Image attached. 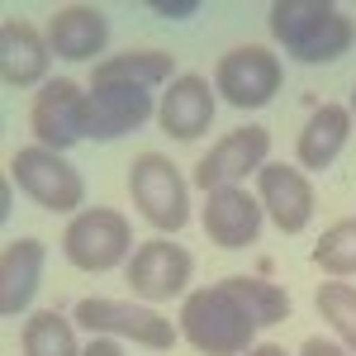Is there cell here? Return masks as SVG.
<instances>
[{
  "label": "cell",
  "mask_w": 356,
  "mask_h": 356,
  "mask_svg": "<svg viewBox=\"0 0 356 356\" xmlns=\"http://www.w3.org/2000/svg\"><path fill=\"white\" fill-rule=\"evenodd\" d=\"M271 38L300 62H337L356 43V24L332 0H275L266 10Z\"/></svg>",
  "instance_id": "1"
},
{
  "label": "cell",
  "mask_w": 356,
  "mask_h": 356,
  "mask_svg": "<svg viewBox=\"0 0 356 356\" xmlns=\"http://www.w3.org/2000/svg\"><path fill=\"white\" fill-rule=\"evenodd\" d=\"M181 337L200 356H247L257 337V318L243 309V300L228 285H204L181 304Z\"/></svg>",
  "instance_id": "2"
},
{
  "label": "cell",
  "mask_w": 356,
  "mask_h": 356,
  "mask_svg": "<svg viewBox=\"0 0 356 356\" xmlns=\"http://www.w3.org/2000/svg\"><path fill=\"white\" fill-rule=\"evenodd\" d=\"M129 195H134L138 214L152 223L157 233H181L191 223V186L176 171L171 157L162 152H138L129 166Z\"/></svg>",
  "instance_id": "3"
},
{
  "label": "cell",
  "mask_w": 356,
  "mask_h": 356,
  "mask_svg": "<svg viewBox=\"0 0 356 356\" xmlns=\"http://www.w3.org/2000/svg\"><path fill=\"white\" fill-rule=\"evenodd\" d=\"M62 252L76 271H114L134 257V228L119 209H81L62 228Z\"/></svg>",
  "instance_id": "4"
},
{
  "label": "cell",
  "mask_w": 356,
  "mask_h": 356,
  "mask_svg": "<svg viewBox=\"0 0 356 356\" xmlns=\"http://www.w3.org/2000/svg\"><path fill=\"white\" fill-rule=\"evenodd\" d=\"M10 181L48 214H72L86 200V181L76 176V166L67 162L62 152H48V147H19L10 157Z\"/></svg>",
  "instance_id": "5"
},
{
  "label": "cell",
  "mask_w": 356,
  "mask_h": 356,
  "mask_svg": "<svg viewBox=\"0 0 356 356\" xmlns=\"http://www.w3.org/2000/svg\"><path fill=\"white\" fill-rule=\"evenodd\" d=\"M280 81H285L280 57L271 48H261V43H243V48L223 53L219 67H214V90L233 110H261V105H271Z\"/></svg>",
  "instance_id": "6"
},
{
  "label": "cell",
  "mask_w": 356,
  "mask_h": 356,
  "mask_svg": "<svg viewBox=\"0 0 356 356\" xmlns=\"http://www.w3.org/2000/svg\"><path fill=\"white\" fill-rule=\"evenodd\" d=\"M76 323L86 332H100V337H129L138 347H152V352H171L176 347V323L162 318L152 304H129V300H81L76 304Z\"/></svg>",
  "instance_id": "7"
},
{
  "label": "cell",
  "mask_w": 356,
  "mask_h": 356,
  "mask_svg": "<svg viewBox=\"0 0 356 356\" xmlns=\"http://www.w3.org/2000/svg\"><path fill=\"white\" fill-rule=\"evenodd\" d=\"M29 129L38 138V147H48V152H67L86 143V90L67 76L43 81V90L29 105Z\"/></svg>",
  "instance_id": "8"
},
{
  "label": "cell",
  "mask_w": 356,
  "mask_h": 356,
  "mask_svg": "<svg viewBox=\"0 0 356 356\" xmlns=\"http://www.w3.org/2000/svg\"><path fill=\"white\" fill-rule=\"evenodd\" d=\"M191 275H195V257L181 243H166V238L138 243V252L129 257V290L147 304L186 295Z\"/></svg>",
  "instance_id": "9"
},
{
  "label": "cell",
  "mask_w": 356,
  "mask_h": 356,
  "mask_svg": "<svg viewBox=\"0 0 356 356\" xmlns=\"http://www.w3.org/2000/svg\"><path fill=\"white\" fill-rule=\"evenodd\" d=\"M266 152H271V134H266L261 124H243V129H233L228 138H219V143L200 157L195 186L204 195L219 191V186H243L252 171L266 166Z\"/></svg>",
  "instance_id": "10"
},
{
  "label": "cell",
  "mask_w": 356,
  "mask_h": 356,
  "mask_svg": "<svg viewBox=\"0 0 356 356\" xmlns=\"http://www.w3.org/2000/svg\"><path fill=\"white\" fill-rule=\"evenodd\" d=\"M152 114H157L152 90H138V86H90V95H86V138H95V143L124 138L134 129H143Z\"/></svg>",
  "instance_id": "11"
},
{
  "label": "cell",
  "mask_w": 356,
  "mask_h": 356,
  "mask_svg": "<svg viewBox=\"0 0 356 356\" xmlns=\"http://www.w3.org/2000/svg\"><path fill=\"white\" fill-rule=\"evenodd\" d=\"M257 200L261 209L271 214V223L280 233H304L309 219H314V186L300 166L285 162H266L257 171Z\"/></svg>",
  "instance_id": "12"
},
{
  "label": "cell",
  "mask_w": 356,
  "mask_h": 356,
  "mask_svg": "<svg viewBox=\"0 0 356 356\" xmlns=\"http://www.w3.org/2000/svg\"><path fill=\"white\" fill-rule=\"evenodd\" d=\"M261 200L247 195L243 186H219V191L204 195V233L209 243H219L223 252H238V247H252L257 233H261Z\"/></svg>",
  "instance_id": "13"
},
{
  "label": "cell",
  "mask_w": 356,
  "mask_h": 356,
  "mask_svg": "<svg viewBox=\"0 0 356 356\" xmlns=\"http://www.w3.org/2000/svg\"><path fill=\"white\" fill-rule=\"evenodd\" d=\"M157 124L176 143H195L214 124V81H204L200 72H181L166 86L162 105H157Z\"/></svg>",
  "instance_id": "14"
},
{
  "label": "cell",
  "mask_w": 356,
  "mask_h": 356,
  "mask_svg": "<svg viewBox=\"0 0 356 356\" xmlns=\"http://www.w3.org/2000/svg\"><path fill=\"white\" fill-rule=\"evenodd\" d=\"M48 33L29 24V19H5L0 24V76L10 90H29L48 76Z\"/></svg>",
  "instance_id": "15"
},
{
  "label": "cell",
  "mask_w": 356,
  "mask_h": 356,
  "mask_svg": "<svg viewBox=\"0 0 356 356\" xmlns=\"http://www.w3.org/2000/svg\"><path fill=\"white\" fill-rule=\"evenodd\" d=\"M110 43V24H105V10L95 5H62L48 19V48L67 62H90V57L105 53Z\"/></svg>",
  "instance_id": "16"
},
{
  "label": "cell",
  "mask_w": 356,
  "mask_h": 356,
  "mask_svg": "<svg viewBox=\"0 0 356 356\" xmlns=\"http://www.w3.org/2000/svg\"><path fill=\"white\" fill-rule=\"evenodd\" d=\"M43 257L48 247L38 238H15L0 252V314L5 318H19L33 295H38V280H43Z\"/></svg>",
  "instance_id": "17"
},
{
  "label": "cell",
  "mask_w": 356,
  "mask_h": 356,
  "mask_svg": "<svg viewBox=\"0 0 356 356\" xmlns=\"http://www.w3.org/2000/svg\"><path fill=\"white\" fill-rule=\"evenodd\" d=\"M171 86L176 81V57L162 48H129V53L100 57L90 67V86H138V90H152V86Z\"/></svg>",
  "instance_id": "18"
},
{
  "label": "cell",
  "mask_w": 356,
  "mask_h": 356,
  "mask_svg": "<svg viewBox=\"0 0 356 356\" xmlns=\"http://www.w3.org/2000/svg\"><path fill=\"white\" fill-rule=\"evenodd\" d=\"M347 138H352V110L347 105H318V110L309 114V124L300 129V143H295L300 166L328 171L337 162V152L347 147Z\"/></svg>",
  "instance_id": "19"
},
{
  "label": "cell",
  "mask_w": 356,
  "mask_h": 356,
  "mask_svg": "<svg viewBox=\"0 0 356 356\" xmlns=\"http://www.w3.org/2000/svg\"><path fill=\"white\" fill-rule=\"evenodd\" d=\"M19 347H24V356H81L72 323H67L62 314H53V309L29 314L24 332H19Z\"/></svg>",
  "instance_id": "20"
},
{
  "label": "cell",
  "mask_w": 356,
  "mask_h": 356,
  "mask_svg": "<svg viewBox=\"0 0 356 356\" xmlns=\"http://www.w3.org/2000/svg\"><path fill=\"white\" fill-rule=\"evenodd\" d=\"M223 285L243 300V309L257 318V328H271L290 318V295L271 285V280H257V275H223Z\"/></svg>",
  "instance_id": "21"
},
{
  "label": "cell",
  "mask_w": 356,
  "mask_h": 356,
  "mask_svg": "<svg viewBox=\"0 0 356 356\" xmlns=\"http://www.w3.org/2000/svg\"><path fill=\"white\" fill-rule=\"evenodd\" d=\"M314 266L328 271L332 280L356 275V214H352V219H337L328 233L314 243Z\"/></svg>",
  "instance_id": "22"
},
{
  "label": "cell",
  "mask_w": 356,
  "mask_h": 356,
  "mask_svg": "<svg viewBox=\"0 0 356 356\" xmlns=\"http://www.w3.org/2000/svg\"><path fill=\"white\" fill-rule=\"evenodd\" d=\"M314 304H318V314L332 323V332L356 352V285H347V280H323Z\"/></svg>",
  "instance_id": "23"
},
{
  "label": "cell",
  "mask_w": 356,
  "mask_h": 356,
  "mask_svg": "<svg viewBox=\"0 0 356 356\" xmlns=\"http://www.w3.org/2000/svg\"><path fill=\"white\" fill-rule=\"evenodd\" d=\"M152 10H157V15H166V19H186V15H195V10H200V0H171V5H166V0H152Z\"/></svg>",
  "instance_id": "24"
},
{
  "label": "cell",
  "mask_w": 356,
  "mask_h": 356,
  "mask_svg": "<svg viewBox=\"0 0 356 356\" xmlns=\"http://www.w3.org/2000/svg\"><path fill=\"white\" fill-rule=\"evenodd\" d=\"M81 356H129V352L119 347V337H90V347Z\"/></svg>",
  "instance_id": "25"
},
{
  "label": "cell",
  "mask_w": 356,
  "mask_h": 356,
  "mask_svg": "<svg viewBox=\"0 0 356 356\" xmlns=\"http://www.w3.org/2000/svg\"><path fill=\"white\" fill-rule=\"evenodd\" d=\"M300 356H347V352H342L337 342H323V337H309V342L300 347Z\"/></svg>",
  "instance_id": "26"
},
{
  "label": "cell",
  "mask_w": 356,
  "mask_h": 356,
  "mask_svg": "<svg viewBox=\"0 0 356 356\" xmlns=\"http://www.w3.org/2000/svg\"><path fill=\"white\" fill-rule=\"evenodd\" d=\"M247 356H290L285 347H275V342H261V347H252Z\"/></svg>",
  "instance_id": "27"
},
{
  "label": "cell",
  "mask_w": 356,
  "mask_h": 356,
  "mask_svg": "<svg viewBox=\"0 0 356 356\" xmlns=\"http://www.w3.org/2000/svg\"><path fill=\"white\" fill-rule=\"evenodd\" d=\"M352 114H356V90H352Z\"/></svg>",
  "instance_id": "28"
}]
</instances>
